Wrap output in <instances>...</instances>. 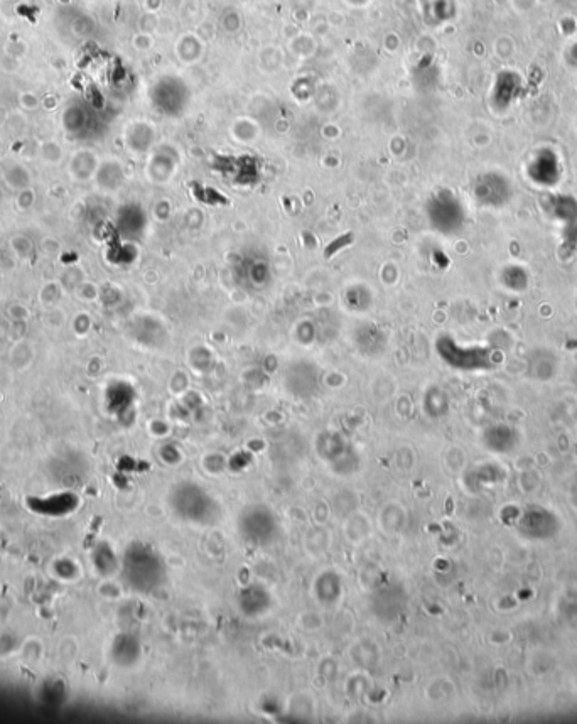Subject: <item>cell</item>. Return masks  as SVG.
Wrapping results in <instances>:
<instances>
[{
    "label": "cell",
    "mask_w": 577,
    "mask_h": 724,
    "mask_svg": "<svg viewBox=\"0 0 577 724\" xmlns=\"http://www.w3.org/2000/svg\"><path fill=\"white\" fill-rule=\"evenodd\" d=\"M238 530L243 539L255 545L270 544L279 530L275 515L267 506L254 505L245 509L238 520Z\"/></svg>",
    "instance_id": "obj_2"
},
{
    "label": "cell",
    "mask_w": 577,
    "mask_h": 724,
    "mask_svg": "<svg viewBox=\"0 0 577 724\" xmlns=\"http://www.w3.org/2000/svg\"><path fill=\"white\" fill-rule=\"evenodd\" d=\"M169 504L177 517L193 523H211L216 517V504L199 485L184 481L172 488Z\"/></svg>",
    "instance_id": "obj_1"
}]
</instances>
